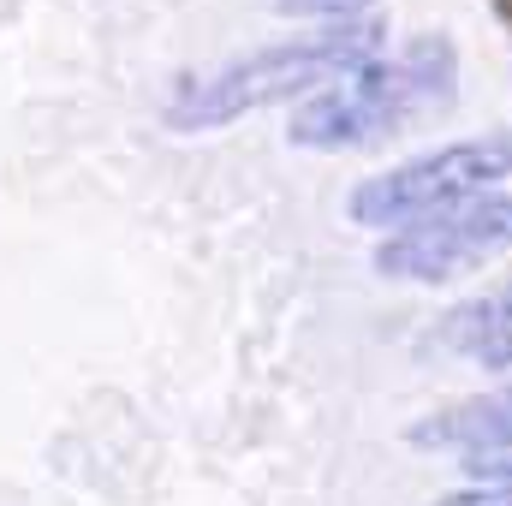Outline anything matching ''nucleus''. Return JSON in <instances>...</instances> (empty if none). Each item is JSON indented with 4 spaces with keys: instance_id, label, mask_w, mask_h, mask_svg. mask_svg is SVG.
I'll return each instance as SVG.
<instances>
[{
    "instance_id": "2",
    "label": "nucleus",
    "mask_w": 512,
    "mask_h": 506,
    "mask_svg": "<svg viewBox=\"0 0 512 506\" xmlns=\"http://www.w3.org/2000/svg\"><path fill=\"white\" fill-rule=\"evenodd\" d=\"M459 90V54L447 36H417L405 54L370 60L358 72H346L340 84H328L322 96H310L286 137L298 149H358L376 137H399L405 126L441 114Z\"/></svg>"
},
{
    "instance_id": "8",
    "label": "nucleus",
    "mask_w": 512,
    "mask_h": 506,
    "mask_svg": "<svg viewBox=\"0 0 512 506\" xmlns=\"http://www.w3.org/2000/svg\"><path fill=\"white\" fill-rule=\"evenodd\" d=\"M435 506H512V489H471V495H447Z\"/></svg>"
},
{
    "instance_id": "6",
    "label": "nucleus",
    "mask_w": 512,
    "mask_h": 506,
    "mask_svg": "<svg viewBox=\"0 0 512 506\" xmlns=\"http://www.w3.org/2000/svg\"><path fill=\"white\" fill-rule=\"evenodd\" d=\"M435 340L483 370H512V280L483 292V298H465L459 310L441 316Z\"/></svg>"
},
{
    "instance_id": "5",
    "label": "nucleus",
    "mask_w": 512,
    "mask_h": 506,
    "mask_svg": "<svg viewBox=\"0 0 512 506\" xmlns=\"http://www.w3.org/2000/svg\"><path fill=\"white\" fill-rule=\"evenodd\" d=\"M411 441L435 447V453H453L459 471H471L477 483L512 489V387L459 399V405L411 423Z\"/></svg>"
},
{
    "instance_id": "7",
    "label": "nucleus",
    "mask_w": 512,
    "mask_h": 506,
    "mask_svg": "<svg viewBox=\"0 0 512 506\" xmlns=\"http://www.w3.org/2000/svg\"><path fill=\"white\" fill-rule=\"evenodd\" d=\"M280 12H298V18H334V24H346L364 0H274Z\"/></svg>"
},
{
    "instance_id": "3",
    "label": "nucleus",
    "mask_w": 512,
    "mask_h": 506,
    "mask_svg": "<svg viewBox=\"0 0 512 506\" xmlns=\"http://www.w3.org/2000/svg\"><path fill=\"white\" fill-rule=\"evenodd\" d=\"M512 173V137H465L441 143L429 155H411L376 179H358L346 209L358 227H411L423 215H441L453 203L483 197L495 179Z\"/></svg>"
},
{
    "instance_id": "1",
    "label": "nucleus",
    "mask_w": 512,
    "mask_h": 506,
    "mask_svg": "<svg viewBox=\"0 0 512 506\" xmlns=\"http://www.w3.org/2000/svg\"><path fill=\"white\" fill-rule=\"evenodd\" d=\"M376 42H382V24H328L316 36H286V42H268L251 48L215 72H197V78H179L173 102H167V126L173 131H215L233 126L256 108H274V102H292L316 84H340L346 72L370 66L376 60Z\"/></svg>"
},
{
    "instance_id": "4",
    "label": "nucleus",
    "mask_w": 512,
    "mask_h": 506,
    "mask_svg": "<svg viewBox=\"0 0 512 506\" xmlns=\"http://www.w3.org/2000/svg\"><path fill=\"white\" fill-rule=\"evenodd\" d=\"M501 251H512V197H471V203H453L441 215H423L411 227H399L376 251V268L387 280H453L465 268H483Z\"/></svg>"
}]
</instances>
